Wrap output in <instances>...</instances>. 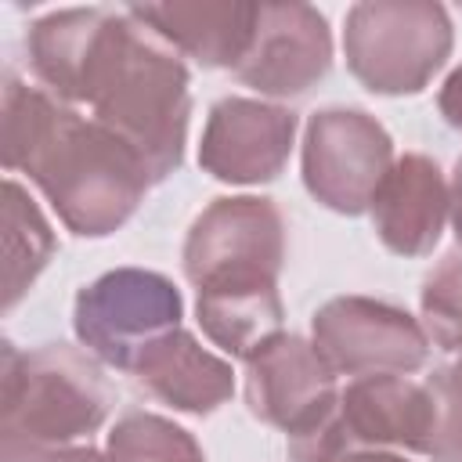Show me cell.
Segmentation results:
<instances>
[{"instance_id": "1", "label": "cell", "mask_w": 462, "mask_h": 462, "mask_svg": "<svg viewBox=\"0 0 462 462\" xmlns=\"http://www.w3.org/2000/svg\"><path fill=\"white\" fill-rule=\"evenodd\" d=\"M36 83L112 130L148 166L152 184L184 162L191 76L184 58L130 7L47 11L25 32Z\"/></svg>"}, {"instance_id": "2", "label": "cell", "mask_w": 462, "mask_h": 462, "mask_svg": "<svg viewBox=\"0 0 462 462\" xmlns=\"http://www.w3.org/2000/svg\"><path fill=\"white\" fill-rule=\"evenodd\" d=\"M0 123L7 173H25L79 238L119 231L152 188V173L130 144L11 69L4 76Z\"/></svg>"}, {"instance_id": "3", "label": "cell", "mask_w": 462, "mask_h": 462, "mask_svg": "<svg viewBox=\"0 0 462 462\" xmlns=\"http://www.w3.org/2000/svg\"><path fill=\"white\" fill-rule=\"evenodd\" d=\"M112 390L83 346L4 343L0 365V462H43L76 448L108 419Z\"/></svg>"}, {"instance_id": "4", "label": "cell", "mask_w": 462, "mask_h": 462, "mask_svg": "<svg viewBox=\"0 0 462 462\" xmlns=\"http://www.w3.org/2000/svg\"><path fill=\"white\" fill-rule=\"evenodd\" d=\"M451 43V18L433 0H361L343 22L350 76L383 97L426 90L448 65Z\"/></svg>"}, {"instance_id": "5", "label": "cell", "mask_w": 462, "mask_h": 462, "mask_svg": "<svg viewBox=\"0 0 462 462\" xmlns=\"http://www.w3.org/2000/svg\"><path fill=\"white\" fill-rule=\"evenodd\" d=\"M180 289L166 274L144 267L105 271L79 289L72 307V328L79 346L119 372H134L137 357L155 339L180 328Z\"/></svg>"}, {"instance_id": "6", "label": "cell", "mask_w": 462, "mask_h": 462, "mask_svg": "<svg viewBox=\"0 0 462 462\" xmlns=\"http://www.w3.org/2000/svg\"><path fill=\"white\" fill-rule=\"evenodd\" d=\"M184 278L195 289L278 282L285 267V217L274 199H213L188 227L180 249Z\"/></svg>"}, {"instance_id": "7", "label": "cell", "mask_w": 462, "mask_h": 462, "mask_svg": "<svg viewBox=\"0 0 462 462\" xmlns=\"http://www.w3.org/2000/svg\"><path fill=\"white\" fill-rule=\"evenodd\" d=\"M393 137L365 108H321L303 130V184L332 213L361 217L372 209L386 173L393 170Z\"/></svg>"}, {"instance_id": "8", "label": "cell", "mask_w": 462, "mask_h": 462, "mask_svg": "<svg viewBox=\"0 0 462 462\" xmlns=\"http://www.w3.org/2000/svg\"><path fill=\"white\" fill-rule=\"evenodd\" d=\"M310 343L336 375H411L430 361V336L404 307L372 296H336L310 318Z\"/></svg>"}, {"instance_id": "9", "label": "cell", "mask_w": 462, "mask_h": 462, "mask_svg": "<svg viewBox=\"0 0 462 462\" xmlns=\"http://www.w3.org/2000/svg\"><path fill=\"white\" fill-rule=\"evenodd\" d=\"M339 390L343 386L332 365L296 332L274 336L245 361V404L253 419L289 437L321 426L332 415Z\"/></svg>"}, {"instance_id": "10", "label": "cell", "mask_w": 462, "mask_h": 462, "mask_svg": "<svg viewBox=\"0 0 462 462\" xmlns=\"http://www.w3.org/2000/svg\"><path fill=\"white\" fill-rule=\"evenodd\" d=\"M314 430L346 448L430 455L433 393L408 375H361L339 390L332 415Z\"/></svg>"}, {"instance_id": "11", "label": "cell", "mask_w": 462, "mask_h": 462, "mask_svg": "<svg viewBox=\"0 0 462 462\" xmlns=\"http://www.w3.org/2000/svg\"><path fill=\"white\" fill-rule=\"evenodd\" d=\"M332 69V29L310 4H260L253 43L231 69L263 97H303Z\"/></svg>"}, {"instance_id": "12", "label": "cell", "mask_w": 462, "mask_h": 462, "mask_svg": "<svg viewBox=\"0 0 462 462\" xmlns=\"http://www.w3.org/2000/svg\"><path fill=\"white\" fill-rule=\"evenodd\" d=\"M296 112L260 97H220L202 126L199 166L224 184H267L274 180L296 141Z\"/></svg>"}, {"instance_id": "13", "label": "cell", "mask_w": 462, "mask_h": 462, "mask_svg": "<svg viewBox=\"0 0 462 462\" xmlns=\"http://www.w3.org/2000/svg\"><path fill=\"white\" fill-rule=\"evenodd\" d=\"M368 213L390 253L408 260L430 256L451 217V195L440 166L422 152H404L386 173Z\"/></svg>"}, {"instance_id": "14", "label": "cell", "mask_w": 462, "mask_h": 462, "mask_svg": "<svg viewBox=\"0 0 462 462\" xmlns=\"http://www.w3.org/2000/svg\"><path fill=\"white\" fill-rule=\"evenodd\" d=\"M130 375L148 397L184 415H213L235 393L231 361L206 350L188 328H173L155 339Z\"/></svg>"}, {"instance_id": "15", "label": "cell", "mask_w": 462, "mask_h": 462, "mask_svg": "<svg viewBox=\"0 0 462 462\" xmlns=\"http://www.w3.org/2000/svg\"><path fill=\"white\" fill-rule=\"evenodd\" d=\"M144 25H152L180 58L202 69H235L253 43L260 4L238 0H195V4H134Z\"/></svg>"}, {"instance_id": "16", "label": "cell", "mask_w": 462, "mask_h": 462, "mask_svg": "<svg viewBox=\"0 0 462 462\" xmlns=\"http://www.w3.org/2000/svg\"><path fill=\"white\" fill-rule=\"evenodd\" d=\"M195 318L213 346H220L227 357L249 361L263 343L282 336L285 307L278 282L217 285V289H199Z\"/></svg>"}, {"instance_id": "17", "label": "cell", "mask_w": 462, "mask_h": 462, "mask_svg": "<svg viewBox=\"0 0 462 462\" xmlns=\"http://www.w3.org/2000/svg\"><path fill=\"white\" fill-rule=\"evenodd\" d=\"M58 249V235L43 217L40 202L14 180H4V310L32 289Z\"/></svg>"}, {"instance_id": "18", "label": "cell", "mask_w": 462, "mask_h": 462, "mask_svg": "<svg viewBox=\"0 0 462 462\" xmlns=\"http://www.w3.org/2000/svg\"><path fill=\"white\" fill-rule=\"evenodd\" d=\"M105 451L112 462H206L199 440L166 415L126 411L108 430Z\"/></svg>"}, {"instance_id": "19", "label": "cell", "mask_w": 462, "mask_h": 462, "mask_svg": "<svg viewBox=\"0 0 462 462\" xmlns=\"http://www.w3.org/2000/svg\"><path fill=\"white\" fill-rule=\"evenodd\" d=\"M419 310L430 343L448 354H462V253H448L426 274Z\"/></svg>"}, {"instance_id": "20", "label": "cell", "mask_w": 462, "mask_h": 462, "mask_svg": "<svg viewBox=\"0 0 462 462\" xmlns=\"http://www.w3.org/2000/svg\"><path fill=\"white\" fill-rule=\"evenodd\" d=\"M433 393V462H462V354L426 379Z\"/></svg>"}, {"instance_id": "21", "label": "cell", "mask_w": 462, "mask_h": 462, "mask_svg": "<svg viewBox=\"0 0 462 462\" xmlns=\"http://www.w3.org/2000/svg\"><path fill=\"white\" fill-rule=\"evenodd\" d=\"M289 462H411L401 451H372V448H346L318 430L289 437Z\"/></svg>"}, {"instance_id": "22", "label": "cell", "mask_w": 462, "mask_h": 462, "mask_svg": "<svg viewBox=\"0 0 462 462\" xmlns=\"http://www.w3.org/2000/svg\"><path fill=\"white\" fill-rule=\"evenodd\" d=\"M437 108H440L444 123L462 134V65H455L448 72V79H444V87L437 94Z\"/></svg>"}, {"instance_id": "23", "label": "cell", "mask_w": 462, "mask_h": 462, "mask_svg": "<svg viewBox=\"0 0 462 462\" xmlns=\"http://www.w3.org/2000/svg\"><path fill=\"white\" fill-rule=\"evenodd\" d=\"M448 195H451V231H455V242L462 245V159L455 162L451 170V180H448Z\"/></svg>"}, {"instance_id": "24", "label": "cell", "mask_w": 462, "mask_h": 462, "mask_svg": "<svg viewBox=\"0 0 462 462\" xmlns=\"http://www.w3.org/2000/svg\"><path fill=\"white\" fill-rule=\"evenodd\" d=\"M43 462H112V458H108V451H97L90 444H76V448H65V451L47 455Z\"/></svg>"}]
</instances>
